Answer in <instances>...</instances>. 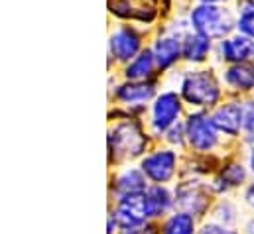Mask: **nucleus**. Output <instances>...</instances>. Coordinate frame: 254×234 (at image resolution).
<instances>
[{
	"label": "nucleus",
	"mask_w": 254,
	"mask_h": 234,
	"mask_svg": "<svg viewBox=\"0 0 254 234\" xmlns=\"http://www.w3.org/2000/svg\"><path fill=\"white\" fill-rule=\"evenodd\" d=\"M182 95L190 105L213 107L219 99V87L213 75H209L207 71H195L184 79Z\"/></svg>",
	"instance_id": "nucleus-1"
},
{
	"label": "nucleus",
	"mask_w": 254,
	"mask_h": 234,
	"mask_svg": "<svg viewBox=\"0 0 254 234\" xmlns=\"http://www.w3.org/2000/svg\"><path fill=\"white\" fill-rule=\"evenodd\" d=\"M146 148V136L136 122H123L111 134V152L117 160L136 158Z\"/></svg>",
	"instance_id": "nucleus-2"
},
{
	"label": "nucleus",
	"mask_w": 254,
	"mask_h": 234,
	"mask_svg": "<svg viewBox=\"0 0 254 234\" xmlns=\"http://www.w3.org/2000/svg\"><path fill=\"white\" fill-rule=\"evenodd\" d=\"M191 24L199 34L207 38H221L231 30V16L217 6L203 4L193 10Z\"/></svg>",
	"instance_id": "nucleus-3"
},
{
	"label": "nucleus",
	"mask_w": 254,
	"mask_h": 234,
	"mask_svg": "<svg viewBox=\"0 0 254 234\" xmlns=\"http://www.w3.org/2000/svg\"><path fill=\"white\" fill-rule=\"evenodd\" d=\"M215 130H217V126H215L213 118H207L205 115H191L186 124V136H188L191 146L199 152H207L217 144Z\"/></svg>",
	"instance_id": "nucleus-4"
},
{
	"label": "nucleus",
	"mask_w": 254,
	"mask_h": 234,
	"mask_svg": "<svg viewBox=\"0 0 254 234\" xmlns=\"http://www.w3.org/2000/svg\"><path fill=\"white\" fill-rule=\"evenodd\" d=\"M117 219L125 229L140 227L146 219H150L146 191L144 193H136V195L121 197V203H119V209H117Z\"/></svg>",
	"instance_id": "nucleus-5"
},
{
	"label": "nucleus",
	"mask_w": 254,
	"mask_h": 234,
	"mask_svg": "<svg viewBox=\"0 0 254 234\" xmlns=\"http://www.w3.org/2000/svg\"><path fill=\"white\" fill-rule=\"evenodd\" d=\"M176 154L170 150H160L156 154H150L142 160V172L148 179L156 183H166L176 172Z\"/></svg>",
	"instance_id": "nucleus-6"
},
{
	"label": "nucleus",
	"mask_w": 254,
	"mask_h": 234,
	"mask_svg": "<svg viewBox=\"0 0 254 234\" xmlns=\"http://www.w3.org/2000/svg\"><path fill=\"white\" fill-rule=\"evenodd\" d=\"M182 113V105L176 93H164L156 99L152 109V126L156 132H164L174 126L178 115Z\"/></svg>",
	"instance_id": "nucleus-7"
},
{
	"label": "nucleus",
	"mask_w": 254,
	"mask_h": 234,
	"mask_svg": "<svg viewBox=\"0 0 254 234\" xmlns=\"http://www.w3.org/2000/svg\"><path fill=\"white\" fill-rule=\"evenodd\" d=\"M213 122H215L217 130L227 132L231 136H237L245 124V107H241L237 103L225 105L213 115Z\"/></svg>",
	"instance_id": "nucleus-8"
},
{
	"label": "nucleus",
	"mask_w": 254,
	"mask_h": 234,
	"mask_svg": "<svg viewBox=\"0 0 254 234\" xmlns=\"http://www.w3.org/2000/svg\"><path fill=\"white\" fill-rule=\"evenodd\" d=\"M138 48H140V38L130 28L117 30L113 34V38H111V52H113L115 58L121 59V61L132 58L138 52Z\"/></svg>",
	"instance_id": "nucleus-9"
},
{
	"label": "nucleus",
	"mask_w": 254,
	"mask_h": 234,
	"mask_svg": "<svg viewBox=\"0 0 254 234\" xmlns=\"http://www.w3.org/2000/svg\"><path fill=\"white\" fill-rule=\"evenodd\" d=\"M178 201H180L182 207H186L191 213H201L205 209V205H207V199H205L201 187L193 185V183H186V185L180 187Z\"/></svg>",
	"instance_id": "nucleus-10"
},
{
	"label": "nucleus",
	"mask_w": 254,
	"mask_h": 234,
	"mask_svg": "<svg viewBox=\"0 0 254 234\" xmlns=\"http://www.w3.org/2000/svg\"><path fill=\"white\" fill-rule=\"evenodd\" d=\"M225 79H227V83L231 87L249 91V89L254 87V67L253 65H247V63H237L231 69H227Z\"/></svg>",
	"instance_id": "nucleus-11"
},
{
	"label": "nucleus",
	"mask_w": 254,
	"mask_h": 234,
	"mask_svg": "<svg viewBox=\"0 0 254 234\" xmlns=\"http://www.w3.org/2000/svg\"><path fill=\"white\" fill-rule=\"evenodd\" d=\"M146 201H148L150 217H160L162 213H166L172 207V195L162 185H154V187L146 189Z\"/></svg>",
	"instance_id": "nucleus-12"
},
{
	"label": "nucleus",
	"mask_w": 254,
	"mask_h": 234,
	"mask_svg": "<svg viewBox=\"0 0 254 234\" xmlns=\"http://www.w3.org/2000/svg\"><path fill=\"white\" fill-rule=\"evenodd\" d=\"M144 191H146V181H144V177L138 170H127L117 179V193L121 197L144 193Z\"/></svg>",
	"instance_id": "nucleus-13"
},
{
	"label": "nucleus",
	"mask_w": 254,
	"mask_h": 234,
	"mask_svg": "<svg viewBox=\"0 0 254 234\" xmlns=\"http://www.w3.org/2000/svg\"><path fill=\"white\" fill-rule=\"evenodd\" d=\"M221 50H223V56H225L227 61H237V63H241V61H245V59L251 56V52H253L254 48L249 38L239 36V38H233V40L223 42Z\"/></svg>",
	"instance_id": "nucleus-14"
},
{
	"label": "nucleus",
	"mask_w": 254,
	"mask_h": 234,
	"mask_svg": "<svg viewBox=\"0 0 254 234\" xmlns=\"http://www.w3.org/2000/svg\"><path fill=\"white\" fill-rule=\"evenodd\" d=\"M154 58L160 67H170L180 58V40L176 38H162L154 48Z\"/></svg>",
	"instance_id": "nucleus-15"
},
{
	"label": "nucleus",
	"mask_w": 254,
	"mask_h": 234,
	"mask_svg": "<svg viewBox=\"0 0 254 234\" xmlns=\"http://www.w3.org/2000/svg\"><path fill=\"white\" fill-rule=\"evenodd\" d=\"M152 95H154L152 83H132V85H125L117 91V97L125 103H144V101L152 99Z\"/></svg>",
	"instance_id": "nucleus-16"
},
{
	"label": "nucleus",
	"mask_w": 254,
	"mask_h": 234,
	"mask_svg": "<svg viewBox=\"0 0 254 234\" xmlns=\"http://www.w3.org/2000/svg\"><path fill=\"white\" fill-rule=\"evenodd\" d=\"M209 52V38L203 34H195V36H188L184 42V56L190 61H203Z\"/></svg>",
	"instance_id": "nucleus-17"
},
{
	"label": "nucleus",
	"mask_w": 254,
	"mask_h": 234,
	"mask_svg": "<svg viewBox=\"0 0 254 234\" xmlns=\"http://www.w3.org/2000/svg\"><path fill=\"white\" fill-rule=\"evenodd\" d=\"M195 221L190 213H178L170 217L162 229V234H193Z\"/></svg>",
	"instance_id": "nucleus-18"
},
{
	"label": "nucleus",
	"mask_w": 254,
	"mask_h": 234,
	"mask_svg": "<svg viewBox=\"0 0 254 234\" xmlns=\"http://www.w3.org/2000/svg\"><path fill=\"white\" fill-rule=\"evenodd\" d=\"M154 54L152 52H142L138 58L134 59L130 65L127 67V77L128 79H144L150 75L152 65H154Z\"/></svg>",
	"instance_id": "nucleus-19"
},
{
	"label": "nucleus",
	"mask_w": 254,
	"mask_h": 234,
	"mask_svg": "<svg viewBox=\"0 0 254 234\" xmlns=\"http://www.w3.org/2000/svg\"><path fill=\"white\" fill-rule=\"evenodd\" d=\"M243 179H245V170H243V166L233 164V166H227V168L223 170V176L219 179V183H225V189H227V187L239 185Z\"/></svg>",
	"instance_id": "nucleus-20"
},
{
	"label": "nucleus",
	"mask_w": 254,
	"mask_h": 234,
	"mask_svg": "<svg viewBox=\"0 0 254 234\" xmlns=\"http://www.w3.org/2000/svg\"><path fill=\"white\" fill-rule=\"evenodd\" d=\"M239 30L247 36H253L254 38V6L247 8L239 20Z\"/></svg>",
	"instance_id": "nucleus-21"
},
{
	"label": "nucleus",
	"mask_w": 254,
	"mask_h": 234,
	"mask_svg": "<svg viewBox=\"0 0 254 234\" xmlns=\"http://www.w3.org/2000/svg\"><path fill=\"white\" fill-rule=\"evenodd\" d=\"M243 128L249 134L247 136L249 142L254 144V103H247V107H245V124H243Z\"/></svg>",
	"instance_id": "nucleus-22"
},
{
	"label": "nucleus",
	"mask_w": 254,
	"mask_h": 234,
	"mask_svg": "<svg viewBox=\"0 0 254 234\" xmlns=\"http://www.w3.org/2000/svg\"><path fill=\"white\" fill-rule=\"evenodd\" d=\"M199 234H237L231 229H225V227H217V225H207L203 227V231H199Z\"/></svg>",
	"instance_id": "nucleus-23"
},
{
	"label": "nucleus",
	"mask_w": 254,
	"mask_h": 234,
	"mask_svg": "<svg viewBox=\"0 0 254 234\" xmlns=\"http://www.w3.org/2000/svg\"><path fill=\"white\" fill-rule=\"evenodd\" d=\"M123 234H158V229L152 227V225H146V227H132V229H125Z\"/></svg>",
	"instance_id": "nucleus-24"
},
{
	"label": "nucleus",
	"mask_w": 254,
	"mask_h": 234,
	"mask_svg": "<svg viewBox=\"0 0 254 234\" xmlns=\"http://www.w3.org/2000/svg\"><path fill=\"white\" fill-rule=\"evenodd\" d=\"M245 197H247V203L254 207V185H251V187L247 189V195H245Z\"/></svg>",
	"instance_id": "nucleus-25"
},
{
	"label": "nucleus",
	"mask_w": 254,
	"mask_h": 234,
	"mask_svg": "<svg viewBox=\"0 0 254 234\" xmlns=\"http://www.w3.org/2000/svg\"><path fill=\"white\" fill-rule=\"evenodd\" d=\"M251 168H253V172H254V150H253V158H251Z\"/></svg>",
	"instance_id": "nucleus-26"
},
{
	"label": "nucleus",
	"mask_w": 254,
	"mask_h": 234,
	"mask_svg": "<svg viewBox=\"0 0 254 234\" xmlns=\"http://www.w3.org/2000/svg\"><path fill=\"white\" fill-rule=\"evenodd\" d=\"M203 2H207V4H211V2H219V0H203Z\"/></svg>",
	"instance_id": "nucleus-27"
},
{
	"label": "nucleus",
	"mask_w": 254,
	"mask_h": 234,
	"mask_svg": "<svg viewBox=\"0 0 254 234\" xmlns=\"http://www.w3.org/2000/svg\"><path fill=\"white\" fill-rule=\"evenodd\" d=\"M251 234H254V227H253V231H251Z\"/></svg>",
	"instance_id": "nucleus-28"
}]
</instances>
